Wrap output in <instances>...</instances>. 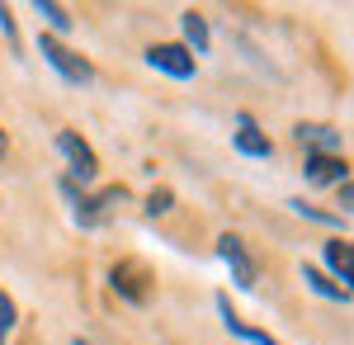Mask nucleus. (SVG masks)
<instances>
[{
    "instance_id": "nucleus-10",
    "label": "nucleus",
    "mask_w": 354,
    "mask_h": 345,
    "mask_svg": "<svg viewBox=\"0 0 354 345\" xmlns=\"http://www.w3.org/2000/svg\"><path fill=\"white\" fill-rule=\"evenodd\" d=\"M345 157H307L302 166V175H307V185H345Z\"/></svg>"
},
{
    "instance_id": "nucleus-9",
    "label": "nucleus",
    "mask_w": 354,
    "mask_h": 345,
    "mask_svg": "<svg viewBox=\"0 0 354 345\" xmlns=\"http://www.w3.org/2000/svg\"><path fill=\"white\" fill-rule=\"evenodd\" d=\"M298 142L307 157H340V133L330 123H298Z\"/></svg>"
},
{
    "instance_id": "nucleus-13",
    "label": "nucleus",
    "mask_w": 354,
    "mask_h": 345,
    "mask_svg": "<svg viewBox=\"0 0 354 345\" xmlns=\"http://www.w3.org/2000/svg\"><path fill=\"white\" fill-rule=\"evenodd\" d=\"M180 28H185V48H189L194 57L208 53V43H213V38H208V19H203L198 10H185V15H180Z\"/></svg>"
},
{
    "instance_id": "nucleus-2",
    "label": "nucleus",
    "mask_w": 354,
    "mask_h": 345,
    "mask_svg": "<svg viewBox=\"0 0 354 345\" xmlns=\"http://www.w3.org/2000/svg\"><path fill=\"white\" fill-rule=\"evenodd\" d=\"M38 57H43L62 80H71V85H90V80H95V67H90L76 48H66L62 38H53V33H38Z\"/></svg>"
},
{
    "instance_id": "nucleus-6",
    "label": "nucleus",
    "mask_w": 354,
    "mask_h": 345,
    "mask_svg": "<svg viewBox=\"0 0 354 345\" xmlns=\"http://www.w3.org/2000/svg\"><path fill=\"white\" fill-rule=\"evenodd\" d=\"M218 256H222V265L232 269V284H236V289H255V279H260V265H255V256L245 251V241H241V237L222 232V237H218Z\"/></svg>"
},
{
    "instance_id": "nucleus-3",
    "label": "nucleus",
    "mask_w": 354,
    "mask_h": 345,
    "mask_svg": "<svg viewBox=\"0 0 354 345\" xmlns=\"http://www.w3.org/2000/svg\"><path fill=\"white\" fill-rule=\"evenodd\" d=\"M109 284H113V293H118V298H128V303H137V308H142V303L151 298V284H156V279H151V269L142 265L137 256H123V260L109 269Z\"/></svg>"
},
{
    "instance_id": "nucleus-11",
    "label": "nucleus",
    "mask_w": 354,
    "mask_h": 345,
    "mask_svg": "<svg viewBox=\"0 0 354 345\" xmlns=\"http://www.w3.org/2000/svg\"><path fill=\"white\" fill-rule=\"evenodd\" d=\"M218 312H222V326H227L232 336H241L245 345H283V341H274L270 331H260V326H250V321H241L236 312H232V303H227V298H218Z\"/></svg>"
},
{
    "instance_id": "nucleus-17",
    "label": "nucleus",
    "mask_w": 354,
    "mask_h": 345,
    "mask_svg": "<svg viewBox=\"0 0 354 345\" xmlns=\"http://www.w3.org/2000/svg\"><path fill=\"white\" fill-rule=\"evenodd\" d=\"M170 204H175V194H170L165 185L147 194V213H151V218H161V213H170Z\"/></svg>"
},
{
    "instance_id": "nucleus-18",
    "label": "nucleus",
    "mask_w": 354,
    "mask_h": 345,
    "mask_svg": "<svg viewBox=\"0 0 354 345\" xmlns=\"http://www.w3.org/2000/svg\"><path fill=\"white\" fill-rule=\"evenodd\" d=\"M0 33L10 38V43H19V28H15V19H10V10L0 5Z\"/></svg>"
},
{
    "instance_id": "nucleus-5",
    "label": "nucleus",
    "mask_w": 354,
    "mask_h": 345,
    "mask_svg": "<svg viewBox=\"0 0 354 345\" xmlns=\"http://www.w3.org/2000/svg\"><path fill=\"white\" fill-rule=\"evenodd\" d=\"M147 67L151 71H161L170 80H189L198 71V57L185 48V43H156V48H147Z\"/></svg>"
},
{
    "instance_id": "nucleus-16",
    "label": "nucleus",
    "mask_w": 354,
    "mask_h": 345,
    "mask_svg": "<svg viewBox=\"0 0 354 345\" xmlns=\"http://www.w3.org/2000/svg\"><path fill=\"white\" fill-rule=\"evenodd\" d=\"M288 209L298 213V218H312V222H326V227H340V218H335V213H322V209H312L307 199H288Z\"/></svg>"
},
{
    "instance_id": "nucleus-7",
    "label": "nucleus",
    "mask_w": 354,
    "mask_h": 345,
    "mask_svg": "<svg viewBox=\"0 0 354 345\" xmlns=\"http://www.w3.org/2000/svg\"><path fill=\"white\" fill-rule=\"evenodd\" d=\"M232 142H236V152L250 157V161H270L274 157L270 133H260V123H255L250 114H236V133H232Z\"/></svg>"
},
{
    "instance_id": "nucleus-19",
    "label": "nucleus",
    "mask_w": 354,
    "mask_h": 345,
    "mask_svg": "<svg viewBox=\"0 0 354 345\" xmlns=\"http://www.w3.org/2000/svg\"><path fill=\"white\" fill-rule=\"evenodd\" d=\"M340 204H345V209H354V185H340Z\"/></svg>"
},
{
    "instance_id": "nucleus-1",
    "label": "nucleus",
    "mask_w": 354,
    "mask_h": 345,
    "mask_svg": "<svg viewBox=\"0 0 354 345\" xmlns=\"http://www.w3.org/2000/svg\"><path fill=\"white\" fill-rule=\"evenodd\" d=\"M62 194L71 199V218H76L81 227H104V222L113 218V209L128 199L123 185H109V189H100V194H81L76 180H62Z\"/></svg>"
},
{
    "instance_id": "nucleus-4",
    "label": "nucleus",
    "mask_w": 354,
    "mask_h": 345,
    "mask_svg": "<svg viewBox=\"0 0 354 345\" xmlns=\"http://www.w3.org/2000/svg\"><path fill=\"white\" fill-rule=\"evenodd\" d=\"M57 152L66 157V166H71V180L90 185V180L100 175V157H95V147H90L76 128H62V133H57Z\"/></svg>"
},
{
    "instance_id": "nucleus-8",
    "label": "nucleus",
    "mask_w": 354,
    "mask_h": 345,
    "mask_svg": "<svg viewBox=\"0 0 354 345\" xmlns=\"http://www.w3.org/2000/svg\"><path fill=\"white\" fill-rule=\"evenodd\" d=\"M322 256H326V265H330V279L340 284V289H350L354 298V241H326L322 246Z\"/></svg>"
},
{
    "instance_id": "nucleus-20",
    "label": "nucleus",
    "mask_w": 354,
    "mask_h": 345,
    "mask_svg": "<svg viewBox=\"0 0 354 345\" xmlns=\"http://www.w3.org/2000/svg\"><path fill=\"white\" fill-rule=\"evenodd\" d=\"M0 161H5V133H0Z\"/></svg>"
},
{
    "instance_id": "nucleus-15",
    "label": "nucleus",
    "mask_w": 354,
    "mask_h": 345,
    "mask_svg": "<svg viewBox=\"0 0 354 345\" xmlns=\"http://www.w3.org/2000/svg\"><path fill=\"white\" fill-rule=\"evenodd\" d=\"M15 321H19V308H15V298H10V293H0V345L10 341Z\"/></svg>"
},
{
    "instance_id": "nucleus-14",
    "label": "nucleus",
    "mask_w": 354,
    "mask_h": 345,
    "mask_svg": "<svg viewBox=\"0 0 354 345\" xmlns=\"http://www.w3.org/2000/svg\"><path fill=\"white\" fill-rule=\"evenodd\" d=\"M33 10H38L43 19H48V28H53V38H57V33H71V24H76V19H71V15H66L62 5H53V0H38Z\"/></svg>"
},
{
    "instance_id": "nucleus-12",
    "label": "nucleus",
    "mask_w": 354,
    "mask_h": 345,
    "mask_svg": "<svg viewBox=\"0 0 354 345\" xmlns=\"http://www.w3.org/2000/svg\"><path fill=\"white\" fill-rule=\"evenodd\" d=\"M302 284L317 293V298H330V303H350V289H340V284L330 279L326 269H317V265H302Z\"/></svg>"
},
{
    "instance_id": "nucleus-21",
    "label": "nucleus",
    "mask_w": 354,
    "mask_h": 345,
    "mask_svg": "<svg viewBox=\"0 0 354 345\" xmlns=\"http://www.w3.org/2000/svg\"><path fill=\"white\" fill-rule=\"evenodd\" d=\"M76 345H90V341H76Z\"/></svg>"
}]
</instances>
